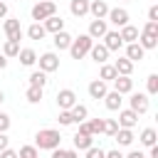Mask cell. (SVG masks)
Here are the masks:
<instances>
[{
  "mask_svg": "<svg viewBox=\"0 0 158 158\" xmlns=\"http://www.w3.org/2000/svg\"><path fill=\"white\" fill-rule=\"evenodd\" d=\"M106 32H109L106 20H91V22H89V32H86V35H89L91 40H101Z\"/></svg>",
  "mask_w": 158,
  "mask_h": 158,
  "instance_id": "obj_11",
  "label": "cell"
},
{
  "mask_svg": "<svg viewBox=\"0 0 158 158\" xmlns=\"http://www.w3.org/2000/svg\"><path fill=\"white\" fill-rule=\"evenodd\" d=\"M104 156H106V151H104V148L91 146V148H86V156H84V158H104Z\"/></svg>",
  "mask_w": 158,
  "mask_h": 158,
  "instance_id": "obj_38",
  "label": "cell"
},
{
  "mask_svg": "<svg viewBox=\"0 0 158 158\" xmlns=\"http://www.w3.org/2000/svg\"><path fill=\"white\" fill-rule=\"evenodd\" d=\"M114 69H116L118 77H131V72H133V62H128L126 57H118V59L114 62Z\"/></svg>",
  "mask_w": 158,
  "mask_h": 158,
  "instance_id": "obj_20",
  "label": "cell"
},
{
  "mask_svg": "<svg viewBox=\"0 0 158 158\" xmlns=\"http://www.w3.org/2000/svg\"><path fill=\"white\" fill-rule=\"evenodd\" d=\"M42 27H44V32L57 35V32H62V30H64V20H62L59 15H52V17H47V20L42 22Z\"/></svg>",
  "mask_w": 158,
  "mask_h": 158,
  "instance_id": "obj_16",
  "label": "cell"
},
{
  "mask_svg": "<svg viewBox=\"0 0 158 158\" xmlns=\"http://www.w3.org/2000/svg\"><path fill=\"white\" fill-rule=\"evenodd\" d=\"M109 22L111 25H116V27H123V25H128V10H123V7H109Z\"/></svg>",
  "mask_w": 158,
  "mask_h": 158,
  "instance_id": "obj_9",
  "label": "cell"
},
{
  "mask_svg": "<svg viewBox=\"0 0 158 158\" xmlns=\"http://www.w3.org/2000/svg\"><path fill=\"white\" fill-rule=\"evenodd\" d=\"M111 84H114V91H118L121 96L133 91V79H131V77H116Z\"/></svg>",
  "mask_w": 158,
  "mask_h": 158,
  "instance_id": "obj_14",
  "label": "cell"
},
{
  "mask_svg": "<svg viewBox=\"0 0 158 158\" xmlns=\"http://www.w3.org/2000/svg\"><path fill=\"white\" fill-rule=\"evenodd\" d=\"M118 35H121V42L123 44H131V42H138V27H133V25H123L121 30H118Z\"/></svg>",
  "mask_w": 158,
  "mask_h": 158,
  "instance_id": "obj_17",
  "label": "cell"
},
{
  "mask_svg": "<svg viewBox=\"0 0 158 158\" xmlns=\"http://www.w3.org/2000/svg\"><path fill=\"white\" fill-rule=\"evenodd\" d=\"M104 104H106V109H109V111H118V109H121V104H123V96H121L118 91H106Z\"/></svg>",
  "mask_w": 158,
  "mask_h": 158,
  "instance_id": "obj_19",
  "label": "cell"
},
{
  "mask_svg": "<svg viewBox=\"0 0 158 158\" xmlns=\"http://www.w3.org/2000/svg\"><path fill=\"white\" fill-rule=\"evenodd\" d=\"M17 158H40V153H37L35 146H22V148L17 151Z\"/></svg>",
  "mask_w": 158,
  "mask_h": 158,
  "instance_id": "obj_35",
  "label": "cell"
},
{
  "mask_svg": "<svg viewBox=\"0 0 158 158\" xmlns=\"http://www.w3.org/2000/svg\"><path fill=\"white\" fill-rule=\"evenodd\" d=\"M116 131H118L116 118H104V133H106V136H114Z\"/></svg>",
  "mask_w": 158,
  "mask_h": 158,
  "instance_id": "obj_36",
  "label": "cell"
},
{
  "mask_svg": "<svg viewBox=\"0 0 158 158\" xmlns=\"http://www.w3.org/2000/svg\"><path fill=\"white\" fill-rule=\"evenodd\" d=\"M57 121H59V126H72V123H74V121H72V114H69V111H59Z\"/></svg>",
  "mask_w": 158,
  "mask_h": 158,
  "instance_id": "obj_39",
  "label": "cell"
},
{
  "mask_svg": "<svg viewBox=\"0 0 158 158\" xmlns=\"http://www.w3.org/2000/svg\"><path fill=\"white\" fill-rule=\"evenodd\" d=\"M30 86L44 89V86H47V74H44V72H32V74H30Z\"/></svg>",
  "mask_w": 158,
  "mask_h": 158,
  "instance_id": "obj_32",
  "label": "cell"
},
{
  "mask_svg": "<svg viewBox=\"0 0 158 158\" xmlns=\"http://www.w3.org/2000/svg\"><path fill=\"white\" fill-rule=\"evenodd\" d=\"M138 141H141L146 148L156 146V141H158V133H156V128H143V131H141V136H138Z\"/></svg>",
  "mask_w": 158,
  "mask_h": 158,
  "instance_id": "obj_26",
  "label": "cell"
},
{
  "mask_svg": "<svg viewBox=\"0 0 158 158\" xmlns=\"http://www.w3.org/2000/svg\"><path fill=\"white\" fill-rule=\"evenodd\" d=\"M67 158H79V153H77V151L72 148V151H67Z\"/></svg>",
  "mask_w": 158,
  "mask_h": 158,
  "instance_id": "obj_50",
  "label": "cell"
},
{
  "mask_svg": "<svg viewBox=\"0 0 158 158\" xmlns=\"http://www.w3.org/2000/svg\"><path fill=\"white\" fill-rule=\"evenodd\" d=\"M0 158H17V151H12V148H5V151L0 153Z\"/></svg>",
  "mask_w": 158,
  "mask_h": 158,
  "instance_id": "obj_43",
  "label": "cell"
},
{
  "mask_svg": "<svg viewBox=\"0 0 158 158\" xmlns=\"http://www.w3.org/2000/svg\"><path fill=\"white\" fill-rule=\"evenodd\" d=\"M148 22H158V5L148 7Z\"/></svg>",
  "mask_w": 158,
  "mask_h": 158,
  "instance_id": "obj_41",
  "label": "cell"
},
{
  "mask_svg": "<svg viewBox=\"0 0 158 158\" xmlns=\"http://www.w3.org/2000/svg\"><path fill=\"white\" fill-rule=\"evenodd\" d=\"M101 40H104L101 44H104V47H106L109 52H118V49L123 47V42H121V35H118V30H109V32H106V35H104Z\"/></svg>",
  "mask_w": 158,
  "mask_h": 158,
  "instance_id": "obj_10",
  "label": "cell"
},
{
  "mask_svg": "<svg viewBox=\"0 0 158 158\" xmlns=\"http://www.w3.org/2000/svg\"><path fill=\"white\" fill-rule=\"evenodd\" d=\"M143 57H146V49H143L138 42L126 44V59H128V62H133V64H136V62H141Z\"/></svg>",
  "mask_w": 158,
  "mask_h": 158,
  "instance_id": "obj_13",
  "label": "cell"
},
{
  "mask_svg": "<svg viewBox=\"0 0 158 158\" xmlns=\"http://www.w3.org/2000/svg\"><path fill=\"white\" fill-rule=\"evenodd\" d=\"M128 104H131L128 109H131V111H136L138 116H141V114H146V111L151 109V101H148V94H141V91H138V94H131V99H128Z\"/></svg>",
  "mask_w": 158,
  "mask_h": 158,
  "instance_id": "obj_6",
  "label": "cell"
},
{
  "mask_svg": "<svg viewBox=\"0 0 158 158\" xmlns=\"http://www.w3.org/2000/svg\"><path fill=\"white\" fill-rule=\"evenodd\" d=\"M104 158H123V153H121V151H106Z\"/></svg>",
  "mask_w": 158,
  "mask_h": 158,
  "instance_id": "obj_45",
  "label": "cell"
},
{
  "mask_svg": "<svg viewBox=\"0 0 158 158\" xmlns=\"http://www.w3.org/2000/svg\"><path fill=\"white\" fill-rule=\"evenodd\" d=\"M141 32L143 35H151V37H158V22H146Z\"/></svg>",
  "mask_w": 158,
  "mask_h": 158,
  "instance_id": "obj_37",
  "label": "cell"
},
{
  "mask_svg": "<svg viewBox=\"0 0 158 158\" xmlns=\"http://www.w3.org/2000/svg\"><path fill=\"white\" fill-rule=\"evenodd\" d=\"M123 158H146V156H143L141 151H131V153H128V156H123Z\"/></svg>",
  "mask_w": 158,
  "mask_h": 158,
  "instance_id": "obj_46",
  "label": "cell"
},
{
  "mask_svg": "<svg viewBox=\"0 0 158 158\" xmlns=\"http://www.w3.org/2000/svg\"><path fill=\"white\" fill-rule=\"evenodd\" d=\"M44 35H47V32H44V27H42L40 22H32V25L27 27V37H30V40H44Z\"/></svg>",
  "mask_w": 158,
  "mask_h": 158,
  "instance_id": "obj_29",
  "label": "cell"
},
{
  "mask_svg": "<svg viewBox=\"0 0 158 158\" xmlns=\"http://www.w3.org/2000/svg\"><path fill=\"white\" fill-rule=\"evenodd\" d=\"M74 104H77V94L72 89H59L57 91V106H59V111H69Z\"/></svg>",
  "mask_w": 158,
  "mask_h": 158,
  "instance_id": "obj_7",
  "label": "cell"
},
{
  "mask_svg": "<svg viewBox=\"0 0 158 158\" xmlns=\"http://www.w3.org/2000/svg\"><path fill=\"white\" fill-rule=\"evenodd\" d=\"M69 114H72V121H74V123H81V121H86L89 109H86L84 104H74V106L69 109Z\"/></svg>",
  "mask_w": 158,
  "mask_h": 158,
  "instance_id": "obj_23",
  "label": "cell"
},
{
  "mask_svg": "<svg viewBox=\"0 0 158 158\" xmlns=\"http://www.w3.org/2000/svg\"><path fill=\"white\" fill-rule=\"evenodd\" d=\"M2 101H5V94H2V91H0V106H2Z\"/></svg>",
  "mask_w": 158,
  "mask_h": 158,
  "instance_id": "obj_51",
  "label": "cell"
},
{
  "mask_svg": "<svg viewBox=\"0 0 158 158\" xmlns=\"http://www.w3.org/2000/svg\"><path fill=\"white\" fill-rule=\"evenodd\" d=\"M2 30H5L7 40L20 42V37H22V25H20V20H17V17H7V20L2 22Z\"/></svg>",
  "mask_w": 158,
  "mask_h": 158,
  "instance_id": "obj_5",
  "label": "cell"
},
{
  "mask_svg": "<svg viewBox=\"0 0 158 158\" xmlns=\"http://www.w3.org/2000/svg\"><path fill=\"white\" fill-rule=\"evenodd\" d=\"M10 116L5 114V111H0V133H7V128H10Z\"/></svg>",
  "mask_w": 158,
  "mask_h": 158,
  "instance_id": "obj_40",
  "label": "cell"
},
{
  "mask_svg": "<svg viewBox=\"0 0 158 158\" xmlns=\"http://www.w3.org/2000/svg\"><path fill=\"white\" fill-rule=\"evenodd\" d=\"M5 15H7V5L0 0V17H5Z\"/></svg>",
  "mask_w": 158,
  "mask_h": 158,
  "instance_id": "obj_48",
  "label": "cell"
},
{
  "mask_svg": "<svg viewBox=\"0 0 158 158\" xmlns=\"http://www.w3.org/2000/svg\"><path fill=\"white\" fill-rule=\"evenodd\" d=\"M72 40H74V37H72L69 32H64V30H62V32H57V35H54V40H52V42H54V47L62 52V49H69Z\"/></svg>",
  "mask_w": 158,
  "mask_h": 158,
  "instance_id": "obj_22",
  "label": "cell"
},
{
  "mask_svg": "<svg viewBox=\"0 0 158 158\" xmlns=\"http://www.w3.org/2000/svg\"><path fill=\"white\" fill-rule=\"evenodd\" d=\"M128 2H131V0H128Z\"/></svg>",
  "mask_w": 158,
  "mask_h": 158,
  "instance_id": "obj_52",
  "label": "cell"
},
{
  "mask_svg": "<svg viewBox=\"0 0 158 158\" xmlns=\"http://www.w3.org/2000/svg\"><path fill=\"white\" fill-rule=\"evenodd\" d=\"M118 128H133L138 123V114L131 109H118V118H116Z\"/></svg>",
  "mask_w": 158,
  "mask_h": 158,
  "instance_id": "obj_8",
  "label": "cell"
},
{
  "mask_svg": "<svg viewBox=\"0 0 158 158\" xmlns=\"http://www.w3.org/2000/svg\"><path fill=\"white\" fill-rule=\"evenodd\" d=\"M91 146H94V136H89V133H77L74 136V151H86Z\"/></svg>",
  "mask_w": 158,
  "mask_h": 158,
  "instance_id": "obj_21",
  "label": "cell"
},
{
  "mask_svg": "<svg viewBox=\"0 0 158 158\" xmlns=\"http://www.w3.org/2000/svg\"><path fill=\"white\" fill-rule=\"evenodd\" d=\"M52 158H67V151H62V148H54V151H52Z\"/></svg>",
  "mask_w": 158,
  "mask_h": 158,
  "instance_id": "obj_44",
  "label": "cell"
},
{
  "mask_svg": "<svg viewBox=\"0 0 158 158\" xmlns=\"http://www.w3.org/2000/svg\"><path fill=\"white\" fill-rule=\"evenodd\" d=\"M89 54H91V59H94L96 64H106V59H109V54H111V52H109L104 44H91Z\"/></svg>",
  "mask_w": 158,
  "mask_h": 158,
  "instance_id": "obj_18",
  "label": "cell"
},
{
  "mask_svg": "<svg viewBox=\"0 0 158 158\" xmlns=\"http://www.w3.org/2000/svg\"><path fill=\"white\" fill-rule=\"evenodd\" d=\"M30 15H32V20H35V22H40V20L44 22L47 17L57 15V5H54L52 0H40V2H35V5H32Z\"/></svg>",
  "mask_w": 158,
  "mask_h": 158,
  "instance_id": "obj_3",
  "label": "cell"
},
{
  "mask_svg": "<svg viewBox=\"0 0 158 158\" xmlns=\"http://www.w3.org/2000/svg\"><path fill=\"white\" fill-rule=\"evenodd\" d=\"M114 138H116L118 146H131V143H133V131H131V128H118V131L114 133Z\"/></svg>",
  "mask_w": 158,
  "mask_h": 158,
  "instance_id": "obj_25",
  "label": "cell"
},
{
  "mask_svg": "<svg viewBox=\"0 0 158 158\" xmlns=\"http://www.w3.org/2000/svg\"><path fill=\"white\" fill-rule=\"evenodd\" d=\"M146 89H148V96H156L158 94V74H151L146 79Z\"/></svg>",
  "mask_w": 158,
  "mask_h": 158,
  "instance_id": "obj_34",
  "label": "cell"
},
{
  "mask_svg": "<svg viewBox=\"0 0 158 158\" xmlns=\"http://www.w3.org/2000/svg\"><path fill=\"white\" fill-rule=\"evenodd\" d=\"M91 44H94V40H91L89 35H79V37H74L72 44H69V54H72V59H84V54H89Z\"/></svg>",
  "mask_w": 158,
  "mask_h": 158,
  "instance_id": "obj_2",
  "label": "cell"
},
{
  "mask_svg": "<svg viewBox=\"0 0 158 158\" xmlns=\"http://www.w3.org/2000/svg\"><path fill=\"white\" fill-rule=\"evenodd\" d=\"M89 12L94 15V20H104L109 15V5L104 0H89Z\"/></svg>",
  "mask_w": 158,
  "mask_h": 158,
  "instance_id": "obj_12",
  "label": "cell"
},
{
  "mask_svg": "<svg viewBox=\"0 0 158 158\" xmlns=\"http://www.w3.org/2000/svg\"><path fill=\"white\" fill-rule=\"evenodd\" d=\"M138 44L143 47V49H156L158 47V37H151V35H138Z\"/></svg>",
  "mask_w": 158,
  "mask_h": 158,
  "instance_id": "obj_31",
  "label": "cell"
},
{
  "mask_svg": "<svg viewBox=\"0 0 158 158\" xmlns=\"http://www.w3.org/2000/svg\"><path fill=\"white\" fill-rule=\"evenodd\" d=\"M59 143H62V136L57 128H42L35 136V148H40V151H54V148H59Z\"/></svg>",
  "mask_w": 158,
  "mask_h": 158,
  "instance_id": "obj_1",
  "label": "cell"
},
{
  "mask_svg": "<svg viewBox=\"0 0 158 158\" xmlns=\"http://www.w3.org/2000/svg\"><path fill=\"white\" fill-rule=\"evenodd\" d=\"M69 10H72L74 17H84L89 12V0H72L69 2Z\"/></svg>",
  "mask_w": 158,
  "mask_h": 158,
  "instance_id": "obj_24",
  "label": "cell"
},
{
  "mask_svg": "<svg viewBox=\"0 0 158 158\" xmlns=\"http://www.w3.org/2000/svg\"><path fill=\"white\" fill-rule=\"evenodd\" d=\"M148 158H158V146H151V151H148Z\"/></svg>",
  "mask_w": 158,
  "mask_h": 158,
  "instance_id": "obj_47",
  "label": "cell"
},
{
  "mask_svg": "<svg viewBox=\"0 0 158 158\" xmlns=\"http://www.w3.org/2000/svg\"><path fill=\"white\" fill-rule=\"evenodd\" d=\"M2 54L10 59V57H17L20 54V42H12V40H5V44H2Z\"/></svg>",
  "mask_w": 158,
  "mask_h": 158,
  "instance_id": "obj_30",
  "label": "cell"
},
{
  "mask_svg": "<svg viewBox=\"0 0 158 158\" xmlns=\"http://www.w3.org/2000/svg\"><path fill=\"white\" fill-rule=\"evenodd\" d=\"M116 77H118V74H116L114 64H101V72H99V79H101V81H106V84H109V81H114Z\"/></svg>",
  "mask_w": 158,
  "mask_h": 158,
  "instance_id": "obj_28",
  "label": "cell"
},
{
  "mask_svg": "<svg viewBox=\"0 0 158 158\" xmlns=\"http://www.w3.org/2000/svg\"><path fill=\"white\" fill-rule=\"evenodd\" d=\"M52 2H54V0H52Z\"/></svg>",
  "mask_w": 158,
  "mask_h": 158,
  "instance_id": "obj_53",
  "label": "cell"
},
{
  "mask_svg": "<svg viewBox=\"0 0 158 158\" xmlns=\"http://www.w3.org/2000/svg\"><path fill=\"white\" fill-rule=\"evenodd\" d=\"M37 62H40V72H44V74L59 69V57H57L54 52H44V54H40Z\"/></svg>",
  "mask_w": 158,
  "mask_h": 158,
  "instance_id": "obj_4",
  "label": "cell"
},
{
  "mask_svg": "<svg viewBox=\"0 0 158 158\" xmlns=\"http://www.w3.org/2000/svg\"><path fill=\"white\" fill-rule=\"evenodd\" d=\"M25 96H27L30 104H40V101H42V89H40V86H27V94H25Z\"/></svg>",
  "mask_w": 158,
  "mask_h": 158,
  "instance_id": "obj_33",
  "label": "cell"
},
{
  "mask_svg": "<svg viewBox=\"0 0 158 158\" xmlns=\"http://www.w3.org/2000/svg\"><path fill=\"white\" fill-rule=\"evenodd\" d=\"M5 148H10V138H7V133H0V153Z\"/></svg>",
  "mask_w": 158,
  "mask_h": 158,
  "instance_id": "obj_42",
  "label": "cell"
},
{
  "mask_svg": "<svg viewBox=\"0 0 158 158\" xmlns=\"http://www.w3.org/2000/svg\"><path fill=\"white\" fill-rule=\"evenodd\" d=\"M106 91H109V84H106V81H101V79H94V81L89 84V96H91V99H96V101H99V99H104V96H106Z\"/></svg>",
  "mask_w": 158,
  "mask_h": 158,
  "instance_id": "obj_15",
  "label": "cell"
},
{
  "mask_svg": "<svg viewBox=\"0 0 158 158\" xmlns=\"http://www.w3.org/2000/svg\"><path fill=\"white\" fill-rule=\"evenodd\" d=\"M20 64H25V67H32L35 62H37V52L35 49H30V47H25V49H20Z\"/></svg>",
  "mask_w": 158,
  "mask_h": 158,
  "instance_id": "obj_27",
  "label": "cell"
},
{
  "mask_svg": "<svg viewBox=\"0 0 158 158\" xmlns=\"http://www.w3.org/2000/svg\"><path fill=\"white\" fill-rule=\"evenodd\" d=\"M5 67H7V57L0 52V69H5Z\"/></svg>",
  "mask_w": 158,
  "mask_h": 158,
  "instance_id": "obj_49",
  "label": "cell"
}]
</instances>
